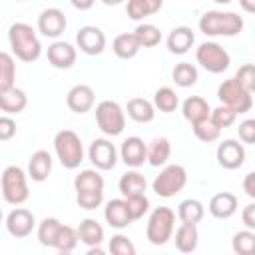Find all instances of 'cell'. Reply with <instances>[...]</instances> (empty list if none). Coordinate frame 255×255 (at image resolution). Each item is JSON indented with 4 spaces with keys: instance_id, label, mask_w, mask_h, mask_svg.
<instances>
[{
    "instance_id": "cell-30",
    "label": "cell",
    "mask_w": 255,
    "mask_h": 255,
    "mask_svg": "<svg viewBox=\"0 0 255 255\" xmlns=\"http://www.w3.org/2000/svg\"><path fill=\"white\" fill-rule=\"evenodd\" d=\"M78 237H80V241L84 245L96 247V245H100L104 241V227L96 219L88 217V219L80 221V225H78Z\"/></svg>"
},
{
    "instance_id": "cell-23",
    "label": "cell",
    "mask_w": 255,
    "mask_h": 255,
    "mask_svg": "<svg viewBox=\"0 0 255 255\" xmlns=\"http://www.w3.org/2000/svg\"><path fill=\"white\" fill-rule=\"evenodd\" d=\"M112 48H114V54L120 60H131L141 50V44H139V40H137V36L133 32H124V34L114 38Z\"/></svg>"
},
{
    "instance_id": "cell-31",
    "label": "cell",
    "mask_w": 255,
    "mask_h": 255,
    "mask_svg": "<svg viewBox=\"0 0 255 255\" xmlns=\"http://www.w3.org/2000/svg\"><path fill=\"white\" fill-rule=\"evenodd\" d=\"M163 0H128L126 12L131 20H143L161 10Z\"/></svg>"
},
{
    "instance_id": "cell-33",
    "label": "cell",
    "mask_w": 255,
    "mask_h": 255,
    "mask_svg": "<svg viewBox=\"0 0 255 255\" xmlns=\"http://www.w3.org/2000/svg\"><path fill=\"white\" fill-rule=\"evenodd\" d=\"M60 227H62L60 219H56V217H44V219L38 223V241H40V245H44V247H54Z\"/></svg>"
},
{
    "instance_id": "cell-20",
    "label": "cell",
    "mask_w": 255,
    "mask_h": 255,
    "mask_svg": "<svg viewBox=\"0 0 255 255\" xmlns=\"http://www.w3.org/2000/svg\"><path fill=\"white\" fill-rule=\"evenodd\" d=\"M167 50L171 52V54H177V56H181V54H185V52H189V48L193 46V42H195V34H193V30L189 28V26H175L169 34H167Z\"/></svg>"
},
{
    "instance_id": "cell-40",
    "label": "cell",
    "mask_w": 255,
    "mask_h": 255,
    "mask_svg": "<svg viewBox=\"0 0 255 255\" xmlns=\"http://www.w3.org/2000/svg\"><path fill=\"white\" fill-rule=\"evenodd\" d=\"M133 34L137 36L141 48H153V46H157V44L161 42V32H159V28L153 26V24H147V22L137 24V28L133 30Z\"/></svg>"
},
{
    "instance_id": "cell-48",
    "label": "cell",
    "mask_w": 255,
    "mask_h": 255,
    "mask_svg": "<svg viewBox=\"0 0 255 255\" xmlns=\"http://www.w3.org/2000/svg\"><path fill=\"white\" fill-rule=\"evenodd\" d=\"M243 191L255 201V171H249V173L243 177Z\"/></svg>"
},
{
    "instance_id": "cell-14",
    "label": "cell",
    "mask_w": 255,
    "mask_h": 255,
    "mask_svg": "<svg viewBox=\"0 0 255 255\" xmlns=\"http://www.w3.org/2000/svg\"><path fill=\"white\" fill-rule=\"evenodd\" d=\"M78 48L88 56H98L106 48V34L98 26H82L76 34Z\"/></svg>"
},
{
    "instance_id": "cell-39",
    "label": "cell",
    "mask_w": 255,
    "mask_h": 255,
    "mask_svg": "<svg viewBox=\"0 0 255 255\" xmlns=\"http://www.w3.org/2000/svg\"><path fill=\"white\" fill-rule=\"evenodd\" d=\"M231 247L237 255H255V231L253 229L237 231L231 239Z\"/></svg>"
},
{
    "instance_id": "cell-38",
    "label": "cell",
    "mask_w": 255,
    "mask_h": 255,
    "mask_svg": "<svg viewBox=\"0 0 255 255\" xmlns=\"http://www.w3.org/2000/svg\"><path fill=\"white\" fill-rule=\"evenodd\" d=\"M80 237H78V229L70 227V225H64L60 227L58 231V237H56V243H54V249L60 251V253H72L78 245Z\"/></svg>"
},
{
    "instance_id": "cell-28",
    "label": "cell",
    "mask_w": 255,
    "mask_h": 255,
    "mask_svg": "<svg viewBox=\"0 0 255 255\" xmlns=\"http://www.w3.org/2000/svg\"><path fill=\"white\" fill-rule=\"evenodd\" d=\"M118 187H120V193H122L124 197L141 195V193H145L147 181H145V177H143L139 171H135V167H133L131 171H126V173L120 177Z\"/></svg>"
},
{
    "instance_id": "cell-5",
    "label": "cell",
    "mask_w": 255,
    "mask_h": 255,
    "mask_svg": "<svg viewBox=\"0 0 255 255\" xmlns=\"http://www.w3.org/2000/svg\"><path fill=\"white\" fill-rule=\"evenodd\" d=\"M173 229H175V213L169 207L159 205L149 213L145 237L151 245H165L171 239Z\"/></svg>"
},
{
    "instance_id": "cell-32",
    "label": "cell",
    "mask_w": 255,
    "mask_h": 255,
    "mask_svg": "<svg viewBox=\"0 0 255 255\" xmlns=\"http://www.w3.org/2000/svg\"><path fill=\"white\" fill-rule=\"evenodd\" d=\"M205 215V207L199 199H183L177 207V217L181 223H199Z\"/></svg>"
},
{
    "instance_id": "cell-49",
    "label": "cell",
    "mask_w": 255,
    "mask_h": 255,
    "mask_svg": "<svg viewBox=\"0 0 255 255\" xmlns=\"http://www.w3.org/2000/svg\"><path fill=\"white\" fill-rule=\"evenodd\" d=\"M70 2H72V6L76 10H90L96 0H70Z\"/></svg>"
},
{
    "instance_id": "cell-37",
    "label": "cell",
    "mask_w": 255,
    "mask_h": 255,
    "mask_svg": "<svg viewBox=\"0 0 255 255\" xmlns=\"http://www.w3.org/2000/svg\"><path fill=\"white\" fill-rule=\"evenodd\" d=\"M14 80H16L14 58L8 52H2L0 54V92H6L10 88H14Z\"/></svg>"
},
{
    "instance_id": "cell-6",
    "label": "cell",
    "mask_w": 255,
    "mask_h": 255,
    "mask_svg": "<svg viewBox=\"0 0 255 255\" xmlns=\"http://www.w3.org/2000/svg\"><path fill=\"white\" fill-rule=\"evenodd\" d=\"M0 187H2V197L6 203L10 205H22L28 197V181H26V173L22 167L18 165H8L2 171V179H0Z\"/></svg>"
},
{
    "instance_id": "cell-36",
    "label": "cell",
    "mask_w": 255,
    "mask_h": 255,
    "mask_svg": "<svg viewBox=\"0 0 255 255\" xmlns=\"http://www.w3.org/2000/svg\"><path fill=\"white\" fill-rule=\"evenodd\" d=\"M191 128H193L195 137H197L199 141H203V143L217 141L219 135H221V128L211 120V116L205 118V120H201V122H197V124H191Z\"/></svg>"
},
{
    "instance_id": "cell-22",
    "label": "cell",
    "mask_w": 255,
    "mask_h": 255,
    "mask_svg": "<svg viewBox=\"0 0 255 255\" xmlns=\"http://www.w3.org/2000/svg\"><path fill=\"white\" fill-rule=\"evenodd\" d=\"M52 171V155L46 149H38L32 153V157L28 159V175L32 177V181H46L48 175Z\"/></svg>"
},
{
    "instance_id": "cell-2",
    "label": "cell",
    "mask_w": 255,
    "mask_h": 255,
    "mask_svg": "<svg viewBox=\"0 0 255 255\" xmlns=\"http://www.w3.org/2000/svg\"><path fill=\"white\" fill-rule=\"evenodd\" d=\"M76 201L82 209H96L104 203V177L98 169H82L74 179Z\"/></svg>"
},
{
    "instance_id": "cell-12",
    "label": "cell",
    "mask_w": 255,
    "mask_h": 255,
    "mask_svg": "<svg viewBox=\"0 0 255 255\" xmlns=\"http://www.w3.org/2000/svg\"><path fill=\"white\" fill-rule=\"evenodd\" d=\"M34 227H36V217L26 207H16L6 215V231L16 239L28 237Z\"/></svg>"
},
{
    "instance_id": "cell-34",
    "label": "cell",
    "mask_w": 255,
    "mask_h": 255,
    "mask_svg": "<svg viewBox=\"0 0 255 255\" xmlns=\"http://www.w3.org/2000/svg\"><path fill=\"white\" fill-rule=\"evenodd\" d=\"M153 106H155V110H159L163 114H171V112L177 110L179 98H177V94L171 88L163 86V88H157L155 90V94H153Z\"/></svg>"
},
{
    "instance_id": "cell-18",
    "label": "cell",
    "mask_w": 255,
    "mask_h": 255,
    "mask_svg": "<svg viewBox=\"0 0 255 255\" xmlns=\"http://www.w3.org/2000/svg\"><path fill=\"white\" fill-rule=\"evenodd\" d=\"M76 48L70 42H54L48 46V62L50 66L58 68V70H68L76 64Z\"/></svg>"
},
{
    "instance_id": "cell-4",
    "label": "cell",
    "mask_w": 255,
    "mask_h": 255,
    "mask_svg": "<svg viewBox=\"0 0 255 255\" xmlns=\"http://www.w3.org/2000/svg\"><path fill=\"white\" fill-rule=\"evenodd\" d=\"M54 151L66 169H76L84 161V145L76 131L62 129L54 137Z\"/></svg>"
},
{
    "instance_id": "cell-15",
    "label": "cell",
    "mask_w": 255,
    "mask_h": 255,
    "mask_svg": "<svg viewBox=\"0 0 255 255\" xmlns=\"http://www.w3.org/2000/svg\"><path fill=\"white\" fill-rule=\"evenodd\" d=\"M217 163L223 169H239L245 161V147L237 139H223L217 145Z\"/></svg>"
},
{
    "instance_id": "cell-27",
    "label": "cell",
    "mask_w": 255,
    "mask_h": 255,
    "mask_svg": "<svg viewBox=\"0 0 255 255\" xmlns=\"http://www.w3.org/2000/svg\"><path fill=\"white\" fill-rule=\"evenodd\" d=\"M126 112L137 124H149L155 118V106L145 98H131L126 106Z\"/></svg>"
},
{
    "instance_id": "cell-24",
    "label": "cell",
    "mask_w": 255,
    "mask_h": 255,
    "mask_svg": "<svg viewBox=\"0 0 255 255\" xmlns=\"http://www.w3.org/2000/svg\"><path fill=\"white\" fill-rule=\"evenodd\" d=\"M181 112H183V118L189 124H197V122H201V120L211 116V108L201 96H189L181 104Z\"/></svg>"
},
{
    "instance_id": "cell-44",
    "label": "cell",
    "mask_w": 255,
    "mask_h": 255,
    "mask_svg": "<svg viewBox=\"0 0 255 255\" xmlns=\"http://www.w3.org/2000/svg\"><path fill=\"white\" fill-rule=\"evenodd\" d=\"M235 80L245 90H249L253 94L255 92V64H243V66H239V70L235 72Z\"/></svg>"
},
{
    "instance_id": "cell-3",
    "label": "cell",
    "mask_w": 255,
    "mask_h": 255,
    "mask_svg": "<svg viewBox=\"0 0 255 255\" xmlns=\"http://www.w3.org/2000/svg\"><path fill=\"white\" fill-rule=\"evenodd\" d=\"M245 22L237 12H221V10H207L199 18V30L205 36H237L241 34Z\"/></svg>"
},
{
    "instance_id": "cell-17",
    "label": "cell",
    "mask_w": 255,
    "mask_h": 255,
    "mask_svg": "<svg viewBox=\"0 0 255 255\" xmlns=\"http://www.w3.org/2000/svg\"><path fill=\"white\" fill-rule=\"evenodd\" d=\"M94 102H96V94H94V90L88 84L74 86L68 92V96H66V104H68V108L74 114H86V112H90L94 108Z\"/></svg>"
},
{
    "instance_id": "cell-45",
    "label": "cell",
    "mask_w": 255,
    "mask_h": 255,
    "mask_svg": "<svg viewBox=\"0 0 255 255\" xmlns=\"http://www.w3.org/2000/svg\"><path fill=\"white\" fill-rule=\"evenodd\" d=\"M237 135L243 143H255V118L243 120L237 128Z\"/></svg>"
},
{
    "instance_id": "cell-51",
    "label": "cell",
    "mask_w": 255,
    "mask_h": 255,
    "mask_svg": "<svg viewBox=\"0 0 255 255\" xmlns=\"http://www.w3.org/2000/svg\"><path fill=\"white\" fill-rule=\"evenodd\" d=\"M106 6H118V4H122L124 0H102Z\"/></svg>"
},
{
    "instance_id": "cell-41",
    "label": "cell",
    "mask_w": 255,
    "mask_h": 255,
    "mask_svg": "<svg viewBox=\"0 0 255 255\" xmlns=\"http://www.w3.org/2000/svg\"><path fill=\"white\" fill-rule=\"evenodd\" d=\"M126 201H128V209H129L133 221L141 219L149 211V199L145 197V193H141V195H129V197H126Z\"/></svg>"
},
{
    "instance_id": "cell-19",
    "label": "cell",
    "mask_w": 255,
    "mask_h": 255,
    "mask_svg": "<svg viewBox=\"0 0 255 255\" xmlns=\"http://www.w3.org/2000/svg\"><path fill=\"white\" fill-rule=\"evenodd\" d=\"M104 217L108 221L110 227H116V229H124L128 227L133 219H131V213L128 209V201L126 197L124 199H110L106 203V209H104Z\"/></svg>"
},
{
    "instance_id": "cell-9",
    "label": "cell",
    "mask_w": 255,
    "mask_h": 255,
    "mask_svg": "<svg viewBox=\"0 0 255 255\" xmlns=\"http://www.w3.org/2000/svg\"><path fill=\"white\" fill-rule=\"evenodd\" d=\"M217 98L223 106L235 110L237 114H247L251 108H253V96L249 90H245L237 80L235 76L225 80L223 84H219L217 88Z\"/></svg>"
},
{
    "instance_id": "cell-43",
    "label": "cell",
    "mask_w": 255,
    "mask_h": 255,
    "mask_svg": "<svg viewBox=\"0 0 255 255\" xmlns=\"http://www.w3.org/2000/svg\"><path fill=\"white\" fill-rule=\"evenodd\" d=\"M108 247H110V251L114 255H135V245L126 235H122V233L114 235L110 239V245Z\"/></svg>"
},
{
    "instance_id": "cell-10",
    "label": "cell",
    "mask_w": 255,
    "mask_h": 255,
    "mask_svg": "<svg viewBox=\"0 0 255 255\" xmlns=\"http://www.w3.org/2000/svg\"><path fill=\"white\" fill-rule=\"evenodd\" d=\"M195 60L209 74H221L231 64L229 52L221 44H217V42H203V44H199L197 50H195Z\"/></svg>"
},
{
    "instance_id": "cell-47",
    "label": "cell",
    "mask_w": 255,
    "mask_h": 255,
    "mask_svg": "<svg viewBox=\"0 0 255 255\" xmlns=\"http://www.w3.org/2000/svg\"><path fill=\"white\" fill-rule=\"evenodd\" d=\"M241 221H243V225H245L247 229H253V231H255V201L243 207V211H241Z\"/></svg>"
},
{
    "instance_id": "cell-25",
    "label": "cell",
    "mask_w": 255,
    "mask_h": 255,
    "mask_svg": "<svg viewBox=\"0 0 255 255\" xmlns=\"http://www.w3.org/2000/svg\"><path fill=\"white\" fill-rule=\"evenodd\" d=\"M175 247L181 253H191L197 249L199 243V233H197V223H181L175 229Z\"/></svg>"
},
{
    "instance_id": "cell-35",
    "label": "cell",
    "mask_w": 255,
    "mask_h": 255,
    "mask_svg": "<svg viewBox=\"0 0 255 255\" xmlns=\"http://www.w3.org/2000/svg\"><path fill=\"white\" fill-rule=\"evenodd\" d=\"M171 78L179 88H191L197 82V68L189 62H179L171 70Z\"/></svg>"
},
{
    "instance_id": "cell-8",
    "label": "cell",
    "mask_w": 255,
    "mask_h": 255,
    "mask_svg": "<svg viewBox=\"0 0 255 255\" xmlns=\"http://www.w3.org/2000/svg\"><path fill=\"white\" fill-rule=\"evenodd\" d=\"M96 124L106 135H120L126 128L124 108L114 100H102L96 106Z\"/></svg>"
},
{
    "instance_id": "cell-26",
    "label": "cell",
    "mask_w": 255,
    "mask_h": 255,
    "mask_svg": "<svg viewBox=\"0 0 255 255\" xmlns=\"http://www.w3.org/2000/svg\"><path fill=\"white\" fill-rule=\"evenodd\" d=\"M28 106V96L20 88H10L6 92H0V110L4 114H20Z\"/></svg>"
},
{
    "instance_id": "cell-29",
    "label": "cell",
    "mask_w": 255,
    "mask_h": 255,
    "mask_svg": "<svg viewBox=\"0 0 255 255\" xmlns=\"http://www.w3.org/2000/svg\"><path fill=\"white\" fill-rule=\"evenodd\" d=\"M171 155V143L167 137H153L147 145V161L149 165L153 167H159V165H165L167 159Z\"/></svg>"
},
{
    "instance_id": "cell-52",
    "label": "cell",
    "mask_w": 255,
    "mask_h": 255,
    "mask_svg": "<svg viewBox=\"0 0 255 255\" xmlns=\"http://www.w3.org/2000/svg\"><path fill=\"white\" fill-rule=\"evenodd\" d=\"M215 2H217V4H229L231 0H215Z\"/></svg>"
},
{
    "instance_id": "cell-13",
    "label": "cell",
    "mask_w": 255,
    "mask_h": 255,
    "mask_svg": "<svg viewBox=\"0 0 255 255\" xmlns=\"http://www.w3.org/2000/svg\"><path fill=\"white\" fill-rule=\"evenodd\" d=\"M66 26H68L66 14L60 8H54V6L46 8L38 16V32L46 38H58L60 34H64Z\"/></svg>"
},
{
    "instance_id": "cell-1",
    "label": "cell",
    "mask_w": 255,
    "mask_h": 255,
    "mask_svg": "<svg viewBox=\"0 0 255 255\" xmlns=\"http://www.w3.org/2000/svg\"><path fill=\"white\" fill-rule=\"evenodd\" d=\"M8 42L14 56L22 62H36L42 54V44L36 30L26 22H14L8 28Z\"/></svg>"
},
{
    "instance_id": "cell-46",
    "label": "cell",
    "mask_w": 255,
    "mask_h": 255,
    "mask_svg": "<svg viewBox=\"0 0 255 255\" xmlns=\"http://www.w3.org/2000/svg\"><path fill=\"white\" fill-rule=\"evenodd\" d=\"M16 135V122L10 116H2L0 118V139L8 141Z\"/></svg>"
},
{
    "instance_id": "cell-7",
    "label": "cell",
    "mask_w": 255,
    "mask_h": 255,
    "mask_svg": "<svg viewBox=\"0 0 255 255\" xmlns=\"http://www.w3.org/2000/svg\"><path fill=\"white\" fill-rule=\"evenodd\" d=\"M187 183V171L183 165L179 163H171V165H165L153 179L151 183V189L155 191V195L159 197H173L177 195Z\"/></svg>"
},
{
    "instance_id": "cell-16",
    "label": "cell",
    "mask_w": 255,
    "mask_h": 255,
    "mask_svg": "<svg viewBox=\"0 0 255 255\" xmlns=\"http://www.w3.org/2000/svg\"><path fill=\"white\" fill-rule=\"evenodd\" d=\"M120 157L128 167H139L143 165V161H147V145L141 137L129 135L120 147Z\"/></svg>"
},
{
    "instance_id": "cell-21",
    "label": "cell",
    "mask_w": 255,
    "mask_h": 255,
    "mask_svg": "<svg viewBox=\"0 0 255 255\" xmlns=\"http://www.w3.org/2000/svg\"><path fill=\"white\" fill-rule=\"evenodd\" d=\"M207 209L215 219H229L237 211V197L233 193H229V191L215 193L209 199V207Z\"/></svg>"
},
{
    "instance_id": "cell-42",
    "label": "cell",
    "mask_w": 255,
    "mask_h": 255,
    "mask_svg": "<svg viewBox=\"0 0 255 255\" xmlns=\"http://www.w3.org/2000/svg\"><path fill=\"white\" fill-rule=\"evenodd\" d=\"M211 120H213V122L223 129V128H229V126H233V124H235V120H237V112L221 104L219 108L211 110Z\"/></svg>"
},
{
    "instance_id": "cell-11",
    "label": "cell",
    "mask_w": 255,
    "mask_h": 255,
    "mask_svg": "<svg viewBox=\"0 0 255 255\" xmlns=\"http://www.w3.org/2000/svg\"><path fill=\"white\" fill-rule=\"evenodd\" d=\"M88 157L90 161L94 163L96 169L100 171H110L116 167L118 163V149L116 145L106 139V137H98L90 143V149H88Z\"/></svg>"
},
{
    "instance_id": "cell-50",
    "label": "cell",
    "mask_w": 255,
    "mask_h": 255,
    "mask_svg": "<svg viewBox=\"0 0 255 255\" xmlns=\"http://www.w3.org/2000/svg\"><path fill=\"white\" fill-rule=\"evenodd\" d=\"M239 6L249 12V14H255V0H239Z\"/></svg>"
}]
</instances>
